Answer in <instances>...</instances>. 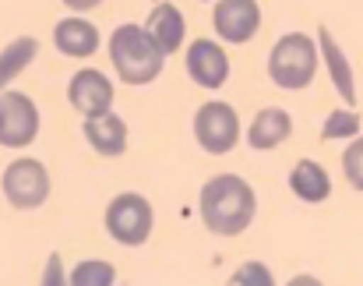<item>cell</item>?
<instances>
[{
    "label": "cell",
    "mask_w": 363,
    "mask_h": 286,
    "mask_svg": "<svg viewBox=\"0 0 363 286\" xmlns=\"http://www.w3.org/2000/svg\"><path fill=\"white\" fill-rule=\"evenodd\" d=\"M240 114L223 103V99H208L194 110V142L201 145L208 155H230L240 145Z\"/></svg>",
    "instance_id": "6"
},
{
    "label": "cell",
    "mask_w": 363,
    "mask_h": 286,
    "mask_svg": "<svg viewBox=\"0 0 363 286\" xmlns=\"http://www.w3.org/2000/svg\"><path fill=\"white\" fill-rule=\"evenodd\" d=\"M106 233L121 244V248H141L148 244L152 230H155V209L145 194L138 191H121L110 205H106Z\"/></svg>",
    "instance_id": "5"
},
{
    "label": "cell",
    "mask_w": 363,
    "mask_h": 286,
    "mask_svg": "<svg viewBox=\"0 0 363 286\" xmlns=\"http://www.w3.org/2000/svg\"><path fill=\"white\" fill-rule=\"evenodd\" d=\"M360 131H363V121L353 106L332 110V114L325 117V124H321V138H325V142H350V138H357Z\"/></svg>",
    "instance_id": "18"
},
{
    "label": "cell",
    "mask_w": 363,
    "mask_h": 286,
    "mask_svg": "<svg viewBox=\"0 0 363 286\" xmlns=\"http://www.w3.org/2000/svg\"><path fill=\"white\" fill-rule=\"evenodd\" d=\"M198 216L216 237H240L257 216V194L240 173H216L198 194Z\"/></svg>",
    "instance_id": "1"
},
{
    "label": "cell",
    "mask_w": 363,
    "mask_h": 286,
    "mask_svg": "<svg viewBox=\"0 0 363 286\" xmlns=\"http://www.w3.org/2000/svg\"><path fill=\"white\" fill-rule=\"evenodd\" d=\"M145 28L152 32V39L159 43V50H162L166 57L177 53V50L184 46V39H187V21H184L180 7L169 4V0H162V4H155V7L148 11Z\"/></svg>",
    "instance_id": "15"
},
{
    "label": "cell",
    "mask_w": 363,
    "mask_h": 286,
    "mask_svg": "<svg viewBox=\"0 0 363 286\" xmlns=\"http://www.w3.org/2000/svg\"><path fill=\"white\" fill-rule=\"evenodd\" d=\"M39 106L32 96L25 92H14V89H4L0 92V145L4 148H28V145L39 138Z\"/></svg>",
    "instance_id": "7"
},
{
    "label": "cell",
    "mask_w": 363,
    "mask_h": 286,
    "mask_svg": "<svg viewBox=\"0 0 363 286\" xmlns=\"http://www.w3.org/2000/svg\"><path fill=\"white\" fill-rule=\"evenodd\" d=\"M233 286H275V276L264 262H243L240 269L230 276Z\"/></svg>",
    "instance_id": "21"
},
{
    "label": "cell",
    "mask_w": 363,
    "mask_h": 286,
    "mask_svg": "<svg viewBox=\"0 0 363 286\" xmlns=\"http://www.w3.org/2000/svg\"><path fill=\"white\" fill-rule=\"evenodd\" d=\"M39 57V39L35 35H18L0 50V92L32 67V60Z\"/></svg>",
    "instance_id": "17"
},
{
    "label": "cell",
    "mask_w": 363,
    "mask_h": 286,
    "mask_svg": "<svg viewBox=\"0 0 363 286\" xmlns=\"http://www.w3.org/2000/svg\"><path fill=\"white\" fill-rule=\"evenodd\" d=\"M212 28L223 43L243 46L261 32V4L257 0H216Z\"/></svg>",
    "instance_id": "8"
},
{
    "label": "cell",
    "mask_w": 363,
    "mask_h": 286,
    "mask_svg": "<svg viewBox=\"0 0 363 286\" xmlns=\"http://www.w3.org/2000/svg\"><path fill=\"white\" fill-rule=\"evenodd\" d=\"M318 67H321V50H318V39H311L307 32H286L268 50V78L272 85L286 92L311 89V82L318 78Z\"/></svg>",
    "instance_id": "3"
},
{
    "label": "cell",
    "mask_w": 363,
    "mask_h": 286,
    "mask_svg": "<svg viewBox=\"0 0 363 286\" xmlns=\"http://www.w3.org/2000/svg\"><path fill=\"white\" fill-rule=\"evenodd\" d=\"M53 46H57L64 57H71V60H89V57L99 53L103 35H99V28H96L89 18L71 14V18H60V21L53 25Z\"/></svg>",
    "instance_id": "11"
},
{
    "label": "cell",
    "mask_w": 363,
    "mask_h": 286,
    "mask_svg": "<svg viewBox=\"0 0 363 286\" xmlns=\"http://www.w3.org/2000/svg\"><path fill=\"white\" fill-rule=\"evenodd\" d=\"M64 283H67V273H64L60 255L53 251V255L46 258V269H43V286H64Z\"/></svg>",
    "instance_id": "22"
},
{
    "label": "cell",
    "mask_w": 363,
    "mask_h": 286,
    "mask_svg": "<svg viewBox=\"0 0 363 286\" xmlns=\"http://www.w3.org/2000/svg\"><path fill=\"white\" fill-rule=\"evenodd\" d=\"M67 283L71 286H113L117 283V269L103 258H85L78 262L71 273H67Z\"/></svg>",
    "instance_id": "19"
},
{
    "label": "cell",
    "mask_w": 363,
    "mask_h": 286,
    "mask_svg": "<svg viewBox=\"0 0 363 286\" xmlns=\"http://www.w3.org/2000/svg\"><path fill=\"white\" fill-rule=\"evenodd\" d=\"M289 191L300 202H307V205H321L332 194V177H328V170L318 159H300L289 170Z\"/></svg>",
    "instance_id": "16"
},
{
    "label": "cell",
    "mask_w": 363,
    "mask_h": 286,
    "mask_svg": "<svg viewBox=\"0 0 363 286\" xmlns=\"http://www.w3.org/2000/svg\"><path fill=\"white\" fill-rule=\"evenodd\" d=\"M67 11H74V14H89V11H96L103 0H60Z\"/></svg>",
    "instance_id": "23"
},
{
    "label": "cell",
    "mask_w": 363,
    "mask_h": 286,
    "mask_svg": "<svg viewBox=\"0 0 363 286\" xmlns=\"http://www.w3.org/2000/svg\"><path fill=\"white\" fill-rule=\"evenodd\" d=\"M318 50H321V64L332 78V89L339 92V99L346 106H357V75H353V64L346 57V50L339 46V39L332 35V28H318Z\"/></svg>",
    "instance_id": "12"
},
{
    "label": "cell",
    "mask_w": 363,
    "mask_h": 286,
    "mask_svg": "<svg viewBox=\"0 0 363 286\" xmlns=\"http://www.w3.org/2000/svg\"><path fill=\"white\" fill-rule=\"evenodd\" d=\"M184 67H187V78L198 89H208V92H216L230 82V53L216 39H194L187 46Z\"/></svg>",
    "instance_id": "9"
},
{
    "label": "cell",
    "mask_w": 363,
    "mask_h": 286,
    "mask_svg": "<svg viewBox=\"0 0 363 286\" xmlns=\"http://www.w3.org/2000/svg\"><path fill=\"white\" fill-rule=\"evenodd\" d=\"M342 177L353 191H363V135L350 138L346 152H342Z\"/></svg>",
    "instance_id": "20"
},
{
    "label": "cell",
    "mask_w": 363,
    "mask_h": 286,
    "mask_svg": "<svg viewBox=\"0 0 363 286\" xmlns=\"http://www.w3.org/2000/svg\"><path fill=\"white\" fill-rule=\"evenodd\" d=\"M289 135H293V117H289V110H282V106H264V110L254 114V121H250V128H247V145H250L254 152H272V148L289 142Z\"/></svg>",
    "instance_id": "14"
},
{
    "label": "cell",
    "mask_w": 363,
    "mask_h": 286,
    "mask_svg": "<svg viewBox=\"0 0 363 286\" xmlns=\"http://www.w3.org/2000/svg\"><path fill=\"white\" fill-rule=\"evenodd\" d=\"M113 96H117V89H113L110 75H103L99 67H82L67 82V103L82 117H99V114L113 110Z\"/></svg>",
    "instance_id": "10"
},
{
    "label": "cell",
    "mask_w": 363,
    "mask_h": 286,
    "mask_svg": "<svg viewBox=\"0 0 363 286\" xmlns=\"http://www.w3.org/2000/svg\"><path fill=\"white\" fill-rule=\"evenodd\" d=\"M50 170L46 163L32 159V155H21V159H11L4 177H0V191L7 198V205L14 212H35L50 202Z\"/></svg>",
    "instance_id": "4"
},
{
    "label": "cell",
    "mask_w": 363,
    "mask_h": 286,
    "mask_svg": "<svg viewBox=\"0 0 363 286\" xmlns=\"http://www.w3.org/2000/svg\"><path fill=\"white\" fill-rule=\"evenodd\" d=\"M201 4H216V0H201Z\"/></svg>",
    "instance_id": "24"
},
{
    "label": "cell",
    "mask_w": 363,
    "mask_h": 286,
    "mask_svg": "<svg viewBox=\"0 0 363 286\" xmlns=\"http://www.w3.org/2000/svg\"><path fill=\"white\" fill-rule=\"evenodd\" d=\"M110 60H113V71L123 85L141 89V85H152L162 75L166 53L159 50V43L152 39V32L145 25L123 21L110 35Z\"/></svg>",
    "instance_id": "2"
},
{
    "label": "cell",
    "mask_w": 363,
    "mask_h": 286,
    "mask_svg": "<svg viewBox=\"0 0 363 286\" xmlns=\"http://www.w3.org/2000/svg\"><path fill=\"white\" fill-rule=\"evenodd\" d=\"M82 135L92 145V152L103 155V159H121L127 152V121L117 117L113 110H106L99 117H85Z\"/></svg>",
    "instance_id": "13"
}]
</instances>
